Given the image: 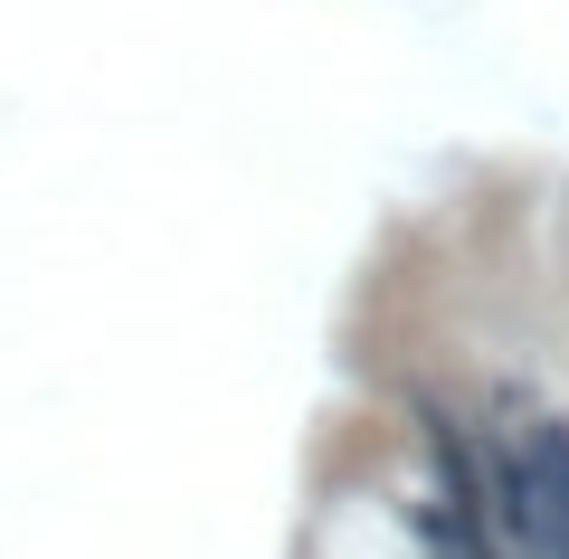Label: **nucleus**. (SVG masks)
Here are the masks:
<instances>
[{
  "mask_svg": "<svg viewBox=\"0 0 569 559\" xmlns=\"http://www.w3.org/2000/svg\"><path fill=\"white\" fill-rule=\"evenodd\" d=\"M408 540H418L427 559H503V531H493V512H475V502H447V493H418V502H408Z\"/></svg>",
  "mask_w": 569,
  "mask_h": 559,
  "instance_id": "f03ea898",
  "label": "nucleus"
},
{
  "mask_svg": "<svg viewBox=\"0 0 569 559\" xmlns=\"http://www.w3.org/2000/svg\"><path fill=\"white\" fill-rule=\"evenodd\" d=\"M485 502L522 559H569V427L541 408L531 418L512 408L485 437Z\"/></svg>",
  "mask_w": 569,
  "mask_h": 559,
  "instance_id": "f257e3e1",
  "label": "nucleus"
}]
</instances>
